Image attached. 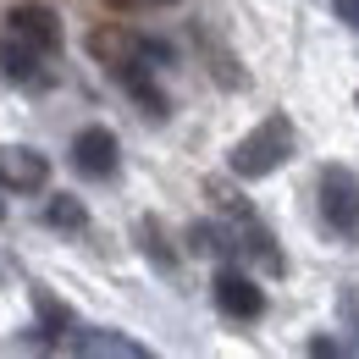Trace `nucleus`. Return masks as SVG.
<instances>
[{
    "mask_svg": "<svg viewBox=\"0 0 359 359\" xmlns=\"http://www.w3.org/2000/svg\"><path fill=\"white\" fill-rule=\"evenodd\" d=\"M210 293H216V310L232 315V320H255V315L266 310V293H260L255 276H243V271H222V276L210 282Z\"/></svg>",
    "mask_w": 359,
    "mask_h": 359,
    "instance_id": "nucleus-5",
    "label": "nucleus"
},
{
    "mask_svg": "<svg viewBox=\"0 0 359 359\" xmlns=\"http://www.w3.org/2000/svg\"><path fill=\"white\" fill-rule=\"evenodd\" d=\"M138 39L128 34V28H116V22H105V28H94L89 34V55L100 61V67H111V72H122L128 61H138Z\"/></svg>",
    "mask_w": 359,
    "mask_h": 359,
    "instance_id": "nucleus-7",
    "label": "nucleus"
},
{
    "mask_svg": "<svg viewBox=\"0 0 359 359\" xmlns=\"http://www.w3.org/2000/svg\"><path fill=\"white\" fill-rule=\"evenodd\" d=\"M50 182V161L39 149H28V144H6L0 149V188H11V194H39Z\"/></svg>",
    "mask_w": 359,
    "mask_h": 359,
    "instance_id": "nucleus-3",
    "label": "nucleus"
},
{
    "mask_svg": "<svg viewBox=\"0 0 359 359\" xmlns=\"http://www.w3.org/2000/svg\"><path fill=\"white\" fill-rule=\"evenodd\" d=\"M116 78H122V89H128L138 105H144V116H166V94L155 89V78L144 72V61H128V67H122Z\"/></svg>",
    "mask_w": 359,
    "mask_h": 359,
    "instance_id": "nucleus-9",
    "label": "nucleus"
},
{
    "mask_svg": "<svg viewBox=\"0 0 359 359\" xmlns=\"http://www.w3.org/2000/svg\"><path fill=\"white\" fill-rule=\"evenodd\" d=\"M45 222L50 226H72V232H78L89 216H83V205H78L72 194H55V199H50V210H45Z\"/></svg>",
    "mask_w": 359,
    "mask_h": 359,
    "instance_id": "nucleus-11",
    "label": "nucleus"
},
{
    "mask_svg": "<svg viewBox=\"0 0 359 359\" xmlns=\"http://www.w3.org/2000/svg\"><path fill=\"white\" fill-rule=\"evenodd\" d=\"M111 6H128V0H111Z\"/></svg>",
    "mask_w": 359,
    "mask_h": 359,
    "instance_id": "nucleus-15",
    "label": "nucleus"
},
{
    "mask_svg": "<svg viewBox=\"0 0 359 359\" xmlns=\"http://www.w3.org/2000/svg\"><path fill=\"white\" fill-rule=\"evenodd\" d=\"M287 155H293V122L266 116L255 133H243L232 144V177H271Z\"/></svg>",
    "mask_w": 359,
    "mask_h": 359,
    "instance_id": "nucleus-1",
    "label": "nucleus"
},
{
    "mask_svg": "<svg viewBox=\"0 0 359 359\" xmlns=\"http://www.w3.org/2000/svg\"><path fill=\"white\" fill-rule=\"evenodd\" d=\"M161 6H177V0H161Z\"/></svg>",
    "mask_w": 359,
    "mask_h": 359,
    "instance_id": "nucleus-16",
    "label": "nucleus"
},
{
    "mask_svg": "<svg viewBox=\"0 0 359 359\" xmlns=\"http://www.w3.org/2000/svg\"><path fill=\"white\" fill-rule=\"evenodd\" d=\"M72 161L83 177H111L116 172V133L111 128H83L72 138Z\"/></svg>",
    "mask_w": 359,
    "mask_h": 359,
    "instance_id": "nucleus-6",
    "label": "nucleus"
},
{
    "mask_svg": "<svg viewBox=\"0 0 359 359\" xmlns=\"http://www.w3.org/2000/svg\"><path fill=\"white\" fill-rule=\"evenodd\" d=\"M39 55H45V50H34V45H22V39H11V34H6V45H0V67H6V78H11V83H45Z\"/></svg>",
    "mask_w": 359,
    "mask_h": 359,
    "instance_id": "nucleus-8",
    "label": "nucleus"
},
{
    "mask_svg": "<svg viewBox=\"0 0 359 359\" xmlns=\"http://www.w3.org/2000/svg\"><path fill=\"white\" fill-rule=\"evenodd\" d=\"M72 348H78V354H128V359L144 354V348L128 343V337H72Z\"/></svg>",
    "mask_w": 359,
    "mask_h": 359,
    "instance_id": "nucleus-10",
    "label": "nucleus"
},
{
    "mask_svg": "<svg viewBox=\"0 0 359 359\" xmlns=\"http://www.w3.org/2000/svg\"><path fill=\"white\" fill-rule=\"evenodd\" d=\"M343 315H348V326L359 332V287H348V293H343Z\"/></svg>",
    "mask_w": 359,
    "mask_h": 359,
    "instance_id": "nucleus-14",
    "label": "nucleus"
},
{
    "mask_svg": "<svg viewBox=\"0 0 359 359\" xmlns=\"http://www.w3.org/2000/svg\"><path fill=\"white\" fill-rule=\"evenodd\" d=\"M6 34L50 55V50H61V17L45 11V6H11L6 11Z\"/></svg>",
    "mask_w": 359,
    "mask_h": 359,
    "instance_id": "nucleus-4",
    "label": "nucleus"
},
{
    "mask_svg": "<svg viewBox=\"0 0 359 359\" xmlns=\"http://www.w3.org/2000/svg\"><path fill=\"white\" fill-rule=\"evenodd\" d=\"M138 238H144V249H149V255H155L161 266H177V255L166 249V238H161V226H155V222H144V226H138Z\"/></svg>",
    "mask_w": 359,
    "mask_h": 359,
    "instance_id": "nucleus-12",
    "label": "nucleus"
},
{
    "mask_svg": "<svg viewBox=\"0 0 359 359\" xmlns=\"http://www.w3.org/2000/svg\"><path fill=\"white\" fill-rule=\"evenodd\" d=\"M320 216L337 238L359 243V172H348V166L320 172Z\"/></svg>",
    "mask_w": 359,
    "mask_h": 359,
    "instance_id": "nucleus-2",
    "label": "nucleus"
},
{
    "mask_svg": "<svg viewBox=\"0 0 359 359\" xmlns=\"http://www.w3.org/2000/svg\"><path fill=\"white\" fill-rule=\"evenodd\" d=\"M332 11H337V17H343V22L359 34V0H332Z\"/></svg>",
    "mask_w": 359,
    "mask_h": 359,
    "instance_id": "nucleus-13",
    "label": "nucleus"
}]
</instances>
